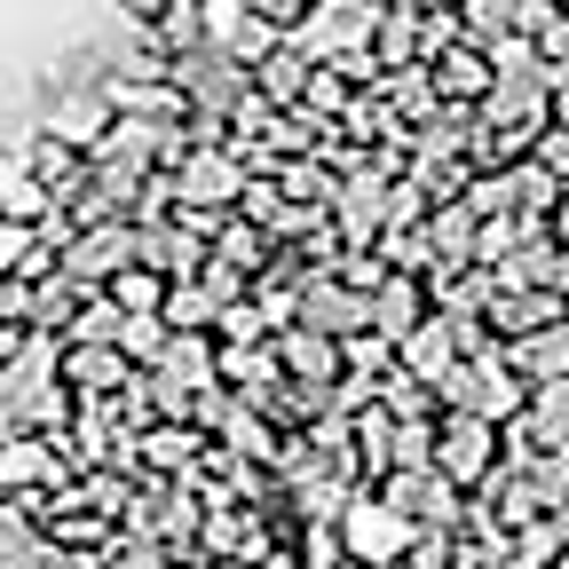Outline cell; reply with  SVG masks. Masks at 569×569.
Masks as SVG:
<instances>
[{
    "instance_id": "6da1fadb",
    "label": "cell",
    "mask_w": 569,
    "mask_h": 569,
    "mask_svg": "<svg viewBox=\"0 0 569 569\" xmlns=\"http://www.w3.org/2000/svg\"><path fill=\"white\" fill-rule=\"evenodd\" d=\"M348 546L372 553V561H388L403 546V515L396 507H372V498H365V507H348Z\"/></svg>"
},
{
    "instance_id": "ba28073f",
    "label": "cell",
    "mask_w": 569,
    "mask_h": 569,
    "mask_svg": "<svg viewBox=\"0 0 569 569\" xmlns=\"http://www.w3.org/2000/svg\"><path fill=\"white\" fill-rule=\"evenodd\" d=\"M411 317H419V309H411V284H388V293H380V325H388L396 340H411V332H419Z\"/></svg>"
},
{
    "instance_id": "8fae6325",
    "label": "cell",
    "mask_w": 569,
    "mask_h": 569,
    "mask_svg": "<svg viewBox=\"0 0 569 569\" xmlns=\"http://www.w3.org/2000/svg\"><path fill=\"white\" fill-rule=\"evenodd\" d=\"M119 372H127V365H119V356H80V380H88V388H111Z\"/></svg>"
},
{
    "instance_id": "30bf717a",
    "label": "cell",
    "mask_w": 569,
    "mask_h": 569,
    "mask_svg": "<svg viewBox=\"0 0 569 569\" xmlns=\"http://www.w3.org/2000/svg\"><path fill=\"white\" fill-rule=\"evenodd\" d=\"M24 246H32V230H24V222H0V269H17V261L32 269V253H24Z\"/></svg>"
},
{
    "instance_id": "7a4b0ae2",
    "label": "cell",
    "mask_w": 569,
    "mask_h": 569,
    "mask_svg": "<svg viewBox=\"0 0 569 569\" xmlns=\"http://www.w3.org/2000/svg\"><path fill=\"white\" fill-rule=\"evenodd\" d=\"M436 459H443V475H451V482H475V475L490 467V427H482V419H459L451 436H443V451H436Z\"/></svg>"
},
{
    "instance_id": "8992f818",
    "label": "cell",
    "mask_w": 569,
    "mask_h": 569,
    "mask_svg": "<svg viewBox=\"0 0 569 569\" xmlns=\"http://www.w3.org/2000/svg\"><path fill=\"white\" fill-rule=\"evenodd\" d=\"M443 388H451V403H475V411H507V403H515V380L498 372V365H490V380H467V372H451Z\"/></svg>"
},
{
    "instance_id": "277c9868",
    "label": "cell",
    "mask_w": 569,
    "mask_h": 569,
    "mask_svg": "<svg viewBox=\"0 0 569 569\" xmlns=\"http://www.w3.org/2000/svg\"><path fill=\"white\" fill-rule=\"evenodd\" d=\"M127 253H134V230H96V238H80V246L63 253V269H71V277H103L111 261L127 269Z\"/></svg>"
},
{
    "instance_id": "5b68a950",
    "label": "cell",
    "mask_w": 569,
    "mask_h": 569,
    "mask_svg": "<svg viewBox=\"0 0 569 569\" xmlns=\"http://www.w3.org/2000/svg\"><path fill=\"white\" fill-rule=\"evenodd\" d=\"M515 365H522V372H538V380L553 388V380L569 372V325H546V332H530V340L515 348Z\"/></svg>"
},
{
    "instance_id": "3957f363",
    "label": "cell",
    "mask_w": 569,
    "mask_h": 569,
    "mask_svg": "<svg viewBox=\"0 0 569 569\" xmlns=\"http://www.w3.org/2000/svg\"><path fill=\"white\" fill-rule=\"evenodd\" d=\"M238 182H246V174H238L230 159H190L174 190H182V206H222V198H230Z\"/></svg>"
},
{
    "instance_id": "5bb4252c",
    "label": "cell",
    "mask_w": 569,
    "mask_h": 569,
    "mask_svg": "<svg viewBox=\"0 0 569 569\" xmlns=\"http://www.w3.org/2000/svg\"><path fill=\"white\" fill-rule=\"evenodd\" d=\"M546 71H569V24L546 32Z\"/></svg>"
},
{
    "instance_id": "4fadbf2b",
    "label": "cell",
    "mask_w": 569,
    "mask_h": 569,
    "mask_svg": "<svg viewBox=\"0 0 569 569\" xmlns=\"http://www.w3.org/2000/svg\"><path fill=\"white\" fill-rule=\"evenodd\" d=\"M317 317H325V325H356V301H348V293H317Z\"/></svg>"
},
{
    "instance_id": "7c38bea8",
    "label": "cell",
    "mask_w": 569,
    "mask_h": 569,
    "mask_svg": "<svg viewBox=\"0 0 569 569\" xmlns=\"http://www.w3.org/2000/svg\"><path fill=\"white\" fill-rule=\"evenodd\" d=\"M167 317H174V325H206V293H174Z\"/></svg>"
},
{
    "instance_id": "9a60e30c",
    "label": "cell",
    "mask_w": 569,
    "mask_h": 569,
    "mask_svg": "<svg viewBox=\"0 0 569 569\" xmlns=\"http://www.w3.org/2000/svg\"><path fill=\"white\" fill-rule=\"evenodd\" d=\"M561 222H569V213H561Z\"/></svg>"
},
{
    "instance_id": "52a82bcc",
    "label": "cell",
    "mask_w": 569,
    "mask_h": 569,
    "mask_svg": "<svg viewBox=\"0 0 569 569\" xmlns=\"http://www.w3.org/2000/svg\"><path fill=\"white\" fill-rule=\"evenodd\" d=\"M530 436L546 443V451H569V388L553 380V388H538V419H530Z\"/></svg>"
},
{
    "instance_id": "9c48e42d",
    "label": "cell",
    "mask_w": 569,
    "mask_h": 569,
    "mask_svg": "<svg viewBox=\"0 0 569 569\" xmlns=\"http://www.w3.org/2000/svg\"><path fill=\"white\" fill-rule=\"evenodd\" d=\"M411 365H436V380H451V332H411Z\"/></svg>"
}]
</instances>
